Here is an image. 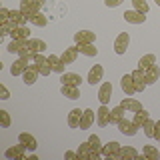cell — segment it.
Instances as JSON below:
<instances>
[{
    "label": "cell",
    "instance_id": "1",
    "mask_svg": "<svg viewBox=\"0 0 160 160\" xmlns=\"http://www.w3.org/2000/svg\"><path fill=\"white\" fill-rule=\"evenodd\" d=\"M130 46V34L128 32H120L116 40H114V52L116 54H126V50Z\"/></svg>",
    "mask_w": 160,
    "mask_h": 160
},
{
    "label": "cell",
    "instance_id": "2",
    "mask_svg": "<svg viewBox=\"0 0 160 160\" xmlns=\"http://www.w3.org/2000/svg\"><path fill=\"white\" fill-rule=\"evenodd\" d=\"M120 146L122 144L116 142V140H110L108 144L102 146V156L104 158H112V160H118V152H120Z\"/></svg>",
    "mask_w": 160,
    "mask_h": 160
},
{
    "label": "cell",
    "instance_id": "3",
    "mask_svg": "<svg viewBox=\"0 0 160 160\" xmlns=\"http://www.w3.org/2000/svg\"><path fill=\"white\" fill-rule=\"evenodd\" d=\"M120 88H122V92L126 94V96H132V94H136V84H134V78L132 74H124L122 80H120Z\"/></svg>",
    "mask_w": 160,
    "mask_h": 160
},
{
    "label": "cell",
    "instance_id": "4",
    "mask_svg": "<svg viewBox=\"0 0 160 160\" xmlns=\"http://www.w3.org/2000/svg\"><path fill=\"white\" fill-rule=\"evenodd\" d=\"M118 130L124 134V136H134V134L138 132V126L134 124V120H128L126 116H124V118L118 122Z\"/></svg>",
    "mask_w": 160,
    "mask_h": 160
},
{
    "label": "cell",
    "instance_id": "5",
    "mask_svg": "<svg viewBox=\"0 0 160 160\" xmlns=\"http://www.w3.org/2000/svg\"><path fill=\"white\" fill-rule=\"evenodd\" d=\"M96 122H98L100 128H106L110 124V108L106 104H102V106L96 110Z\"/></svg>",
    "mask_w": 160,
    "mask_h": 160
},
{
    "label": "cell",
    "instance_id": "6",
    "mask_svg": "<svg viewBox=\"0 0 160 160\" xmlns=\"http://www.w3.org/2000/svg\"><path fill=\"white\" fill-rule=\"evenodd\" d=\"M10 36H12V40H28L30 30L24 26V24H14L12 30H10Z\"/></svg>",
    "mask_w": 160,
    "mask_h": 160
},
{
    "label": "cell",
    "instance_id": "7",
    "mask_svg": "<svg viewBox=\"0 0 160 160\" xmlns=\"http://www.w3.org/2000/svg\"><path fill=\"white\" fill-rule=\"evenodd\" d=\"M96 40V34L90 32V30H80V32L74 34V42L76 44H94Z\"/></svg>",
    "mask_w": 160,
    "mask_h": 160
},
{
    "label": "cell",
    "instance_id": "8",
    "mask_svg": "<svg viewBox=\"0 0 160 160\" xmlns=\"http://www.w3.org/2000/svg\"><path fill=\"white\" fill-rule=\"evenodd\" d=\"M24 150H26V148H24V144L18 142L16 146H12V148L6 150V152H4V156L10 158V160H22L24 156H26V154H24Z\"/></svg>",
    "mask_w": 160,
    "mask_h": 160
},
{
    "label": "cell",
    "instance_id": "9",
    "mask_svg": "<svg viewBox=\"0 0 160 160\" xmlns=\"http://www.w3.org/2000/svg\"><path fill=\"white\" fill-rule=\"evenodd\" d=\"M122 16L130 24H144V22H146V16H144L142 12H138V10H126Z\"/></svg>",
    "mask_w": 160,
    "mask_h": 160
},
{
    "label": "cell",
    "instance_id": "10",
    "mask_svg": "<svg viewBox=\"0 0 160 160\" xmlns=\"http://www.w3.org/2000/svg\"><path fill=\"white\" fill-rule=\"evenodd\" d=\"M130 74H132V78H134L136 90H138V92H142V90L148 86V82H146V72H144V70H140V68H136L134 72H130Z\"/></svg>",
    "mask_w": 160,
    "mask_h": 160
},
{
    "label": "cell",
    "instance_id": "11",
    "mask_svg": "<svg viewBox=\"0 0 160 160\" xmlns=\"http://www.w3.org/2000/svg\"><path fill=\"white\" fill-rule=\"evenodd\" d=\"M112 92H114L112 84H110V82H104L102 86H100V90H98V100L102 104H108L110 100H112Z\"/></svg>",
    "mask_w": 160,
    "mask_h": 160
},
{
    "label": "cell",
    "instance_id": "12",
    "mask_svg": "<svg viewBox=\"0 0 160 160\" xmlns=\"http://www.w3.org/2000/svg\"><path fill=\"white\" fill-rule=\"evenodd\" d=\"M102 76H104V68L100 66V64H94V66L90 68L86 80H88V84H92V86H94V84H98L100 80H102Z\"/></svg>",
    "mask_w": 160,
    "mask_h": 160
},
{
    "label": "cell",
    "instance_id": "13",
    "mask_svg": "<svg viewBox=\"0 0 160 160\" xmlns=\"http://www.w3.org/2000/svg\"><path fill=\"white\" fill-rule=\"evenodd\" d=\"M18 142H22L24 144V148L26 150H30V152H34V150H36V138L32 136V134H28V132H20L18 134Z\"/></svg>",
    "mask_w": 160,
    "mask_h": 160
},
{
    "label": "cell",
    "instance_id": "14",
    "mask_svg": "<svg viewBox=\"0 0 160 160\" xmlns=\"http://www.w3.org/2000/svg\"><path fill=\"white\" fill-rule=\"evenodd\" d=\"M40 76V72H38V66L36 64H30V66L26 68V72L22 74V78H24V84H28V86H32L34 82H36V78Z\"/></svg>",
    "mask_w": 160,
    "mask_h": 160
},
{
    "label": "cell",
    "instance_id": "15",
    "mask_svg": "<svg viewBox=\"0 0 160 160\" xmlns=\"http://www.w3.org/2000/svg\"><path fill=\"white\" fill-rule=\"evenodd\" d=\"M60 82L70 84V86H80L82 78H80V74H76V72H62L60 74Z\"/></svg>",
    "mask_w": 160,
    "mask_h": 160
},
{
    "label": "cell",
    "instance_id": "16",
    "mask_svg": "<svg viewBox=\"0 0 160 160\" xmlns=\"http://www.w3.org/2000/svg\"><path fill=\"white\" fill-rule=\"evenodd\" d=\"M60 58H62V62H64V64H72L74 60L78 58V44H76V46H68V48H64V52L60 54Z\"/></svg>",
    "mask_w": 160,
    "mask_h": 160
},
{
    "label": "cell",
    "instance_id": "17",
    "mask_svg": "<svg viewBox=\"0 0 160 160\" xmlns=\"http://www.w3.org/2000/svg\"><path fill=\"white\" fill-rule=\"evenodd\" d=\"M120 106L126 110V112H138V110H142V104H140L136 98H130V96L124 98L122 102H120Z\"/></svg>",
    "mask_w": 160,
    "mask_h": 160
},
{
    "label": "cell",
    "instance_id": "18",
    "mask_svg": "<svg viewBox=\"0 0 160 160\" xmlns=\"http://www.w3.org/2000/svg\"><path fill=\"white\" fill-rule=\"evenodd\" d=\"M82 114H84V110H80V108L70 110V112H68V126H70V128H80Z\"/></svg>",
    "mask_w": 160,
    "mask_h": 160
},
{
    "label": "cell",
    "instance_id": "19",
    "mask_svg": "<svg viewBox=\"0 0 160 160\" xmlns=\"http://www.w3.org/2000/svg\"><path fill=\"white\" fill-rule=\"evenodd\" d=\"M28 66H30V64H28L24 58H18L16 62L10 66V74H12V76H22V74L26 72V68H28Z\"/></svg>",
    "mask_w": 160,
    "mask_h": 160
},
{
    "label": "cell",
    "instance_id": "20",
    "mask_svg": "<svg viewBox=\"0 0 160 160\" xmlns=\"http://www.w3.org/2000/svg\"><path fill=\"white\" fill-rule=\"evenodd\" d=\"M96 120V114H94V110L86 108L82 114V120H80V130H88L90 126H92V122Z\"/></svg>",
    "mask_w": 160,
    "mask_h": 160
},
{
    "label": "cell",
    "instance_id": "21",
    "mask_svg": "<svg viewBox=\"0 0 160 160\" xmlns=\"http://www.w3.org/2000/svg\"><path fill=\"white\" fill-rule=\"evenodd\" d=\"M48 64H50V68H52V72H58V74H62L64 66H66V64L62 62V58L56 56V54H48Z\"/></svg>",
    "mask_w": 160,
    "mask_h": 160
},
{
    "label": "cell",
    "instance_id": "22",
    "mask_svg": "<svg viewBox=\"0 0 160 160\" xmlns=\"http://www.w3.org/2000/svg\"><path fill=\"white\" fill-rule=\"evenodd\" d=\"M28 48L32 54H40V52L46 50V42L40 40V38H28Z\"/></svg>",
    "mask_w": 160,
    "mask_h": 160
},
{
    "label": "cell",
    "instance_id": "23",
    "mask_svg": "<svg viewBox=\"0 0 160 160\" xmlns=\"http://www.w3.org/2000/svg\"><path fill=\"white\" fill-rule=\"evenodd\" d=\"M140 156H142V154H140L136 148H132V146H120L118 160H124V158H140Z\"/></svg>",
    "mask_w": 160,
    "mask_h": 160
},
{
    "label": "cell",
    "instance_id": "24",
    "mask_svg": "<svg viewBox=\"0 0 160 160\" xmlns=\"http://www.w3.org/2000/svg\"><path fill=\"white\" fill-rule=\"evenodd\" d=\"M62 96H66V98H70V100H76V98H80V88L78 86H70V84H62Z\"/></svg>",
    "mask_w": 160,
    "mask_h": 160
},
{
    "label": "cell",
    "instance_id": "25",
    "mask_svg": "<svg viewBox=\"0 0 160 160\" xmlns=\"http://www.w3.org/2000/svg\"><path fill=\"white\" fill-rule=\"evenodd\" d=\"M124 112H126V110L120 106V104H118V106H114L112 110H110V124H116V126H118V122L124 118Z\"/></svg>",
    "mask_w": 160,
    "mask_h": 160
},
{
    "label": "cell",
    "instance_id": "26",
    "mask_svg": "<svg viewBox=\"0 0 160 160\" xmlns=\"http://www.w3.org/2000/svg\"><path fill=\"white\" fill-rule=\"evenodd\" d=\"M10 22H14V24H26L28 22V16L22 12V10H10Z\"/></svg>",
    "mask_w": 160,
    "mask_h": 160
},
{
    "label": "cell",
    "instance_id": "27",
    "mask_svg": "<svg viewBox=\"0 0 160 160\" xmlns=\"http://www.w3.org/2000/svg\"><path fill=\"white\" fill-rule=\"evenodd\" d=\"M152 64H156V56H154V54H144V56L138 60V68L140 70H148Z\"/></svg>",
    "mask_w": 160,
    "mask_h": 160
},
{
    "label": "cell",
    "instance_id": "28",
    "mask_svg": "<svg viewBox=\"0 0 160 160\" xmlns=\"http://www.w3.org/2000/svg\"><path fill=\"white\" fill-rule=\"evenodd\" d=\"M144 72H146V82L148 84H154L160 78V68L156 66V64H152V66H150L148 70H144Z\"/></svg>",
    "mask_w": 160,
    "mask_h": 160
},
{
    "label": "cell",
    "instance_id": "29",
    "mask_svg": "<svg viewBox=\"0 0 160 160\" xmlns=\"http://www.w3.org/2000/svg\"><path fill=\"white\" fill-rule=\"evenodd\" d=\"M142 158H146V160H160V150H156L154 146H144Z\"/></svg>",
    "mask_w": 160,
    "mask_h": 160
},
{
    "label": "cell",
    "instance_id": "30",
    "mask_svg": "<svg viewBox=\"0 0 160 160\" xmlns=\"http://www.w3.org/2000/svg\"><path fill=\"white\" fill-rule=\"evenodd\" d=\"M148 118H150V112H146V110L142 108V110H138V112H134V118L132 120H134V124H136L138 128H142V124L146 122Z\"/></svg>",
    "mask_w": 160,
    "mask_h": 160
},
{
    "label": "cell",
    "instance_id": "31",
    "mask_svg": "<svg viewBox=\"0 0 160 160\" xmlns=\"http://www.w3.org/2000/svg\"><path fill=\"white\" fill-rule=\"evenodd\" d=\"M78 52L84 54V56H96L98 48L94 46V44H78Z\"/></svg>",
    "mask_w": 160,
    "mask_h": 160
},
{
    "label": "cell",
    "instance_id": "32",
    "mask_svg": "<svg viewBox=\"0 0 160 160\" xmlns=\"http://www.w3.org/2000/svg\"><path fill=\"white\" fill-rule=\"evenodd\" d=\"M30 22H32L34 26H38V28H44L48 24V18L44 16L42 12H36V14H32V16H30Z\"/></svg>",
    "mask_w": 160,
    "mask_h": 160
},
{
    "label": "cell",
    "instance_id": "33",
    "mask_svg": "<svg viewBox=\"0 0 160 160\" xmlns=\"http://www.w3.org/2000/svg\"><path fill=\"white\" fill-rule=\"evenodd\" d=\"M90 152H92V146H90L88 140L78 146V158H90Z\"/></svg>",
    "mask_w": 160,
    "mask_h": 160
},
{
    "label": "cell",
    "instance_id": "34",
    "mask_svg": "<svg viewBox=\"0 0 160 160\" xmlns=\"http://www.w3.org/2000/svg\"><path fill=\"white\" fill-rule=\"evenodd\" d=\"M88 142H90V146H92L94 152H100V154H102V146H104V144L100 142V138L96 136V134H90V136H88Z\"/></svg>",
    "mask_w": 160,
    "mask_h": 160
},
{
    "label": "cell",
    "instance_id": "35",
    "mask_svg": "<svg viewBox=\"0 0 160 160\" xmlns=\"http://www.w3.org/2000/svg\"><path fill=\"white\" fill-rule=\"evenodd\" d=\"M132 6H134V10H138V12H142V14H146L150 10L146 0H132Z\"/></svg>",
    "mask_w": 160,
    "mask_h": 160
},
{
    "label": "cell",
    "instance_id": "36",
    "mask_svg": "<svg viewBox=\"0 0 160 160\" xmlns=\"http://www.w3.org/2000/svg\"><path fill=\"white\" fill-rule=\"evenodd\" d=\"M12 26H14V22H10V18L8 20H0V36H6V34H10Z\"/></svg>",
    "mask_w": 160,
    "mask_h": 160
},
{
    "label": "cell",
    "instance_id": "37",
    "mask_svg": "<svg viewBox=\"0 0 160 160\" xmlns=\"http://www.w3.org/2000/svg\"><path fill=\"white\" fill-rule=\"evenodd\" d=\"M142 130H144V134H146L148 138H152V136H154V122H152V120L148 118L146 122L142 124Z\"/></svg>",
    "mask_w": 160,
    "mask_h": 160
},
{
    "label": "cell",
    "instance_id": "38",
    "mask_svg": "<svg viewBox=\"0 0 160 160\" xmlns=\"http://www.w3.org/2000/svg\"><path fill=\"white\" fill-rule=\"evenodd\" d=\"M10 114L6 112V110H0V124H2V128H10Z\"/></svg>",
    "mask_w": 160,
    "mask_h": 160
},
{
    "label": "cell",
    "instance_id": "39",
    "mask_svg": "<svg viewBox=\"0 0 160 160\" xmlns=\"http://www.w3.org/2000/svg\"><path fill=\"white\" fill-rule=\"evenodd\" d=\"M46 62H48V58L44 56L42 52H40V54H36V56H34V62H32V64H36V66H42V64H46Z\"/></svg>",
    "mask_w": 160,
    "mask_h": 160
},
{
    "label": "cell",
    "instance_id": "40",
    "mask_svg": "<svg viewBox=\"0 0 160 160\" xmlns=\"http://www.w3.org/2000/svg\"><path fill=\"white\" fill-rule=\"evenodd\" d=\"M38 72L42 74V76H50V72H52V68H50V64H42V66H38Z\"/></svg>",
    "mask_w": 160,
    "mask_h": 160
},
{
    "label": "cell",
    "instance_id": "41",
    "mask_svg": "<svg viewBox=\"0 0 160 160\" xmlns=\"http://www.w3.org/2000/svg\"><path fill=\"white\" fill-rule=\"evenodd\" d=\"M0 98H2V100H8L10 98V92H8V88L4 86V84H0Z\"/></svg>",
    "mask_w": 160,
    "mask_h": 160
},
{
    "label": "cell",
    "instance_id": "42",
    "mask_svg": "<svg viewBox=\"0 0 160 160\" xmlns=\"http://www.w3.org/2000/svg\"><path fill=\"white\" fill-rule=\"evenodd\" d=\"M124 0H104V4H106L108 8H116V6H120Z\"/></svg>",
    "mask_w": 160,
    "mask_h": 160
},
{
    "label": "cell",
    "instance_id": "43",
    "mask_svg": "<svg viewBox=\"0 0 160 160\" xmlns=\"http://www.w3.org/2000/svg\"><path fill=\"white\" fill-rule=\"evenodd\" d=\"M152 138L160 142V120H158V122H154V136Z\"/></svg>",
    "mask_w": 160,
    "mask_h": 160
},
{
    "label": "cell",
    "instance_id": "44",
    "mask_svg": "<svg viewBox=\"0 0 160 160\" xmlns=\"http://www.w3.org/2000/svg\"><path fill=\"white\" fill-rule=\"evenodd\" d=\"M10 18V10L8 8H0V20H8Z\"/></svg>",
    "mask_w": 160,
    "mask_h": 160
},
{
    "label": "cell",
    "instance_id": "45",
    "mask_svg": "<svg viewBox=\"0 0 160 160\" xmlns=\"http://www.w3.org/2000/svg\"><path fill=\"white\" fill-rule=\"evenodd\" d=\"M64 158H78V152H72V150H66V152H64Z\"/></svg>",
    "mask_w": 160,
    "mask_h": 160
},
{
    "label": "cell",
    "instance_id": "46",
    "mask_svg": "<svg viewBox=\"0 0 160 160\" xmlns=\"http://www.w3.org/2000/svg\"><path fill=\"white\" fill-rule=\"evenodd\" d=\"M154 2H156V4H158V6H160V0H154Z\"/></svg>",
    "mask_w": 160,
    "mask_h": 160
}]
</instances>
